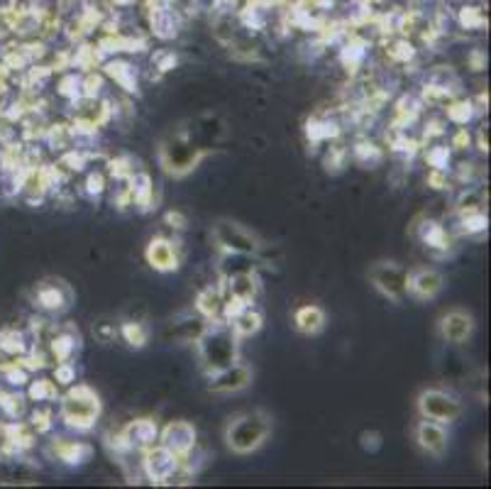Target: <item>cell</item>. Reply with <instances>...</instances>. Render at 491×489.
<instances>
[{
  "label": "cell",
  "instance_id": "5b68a950",
  "mask_svg": "<svg viewBox=\"0 0 491 489\" xmlns=\"http://www.w3.org/2000/svg\"><path fill=\"white\" fill-rule=\"evenodd\" d=\"M418 411L423 419L438 421V423H450L462 413V404L457 396L442 389H425L418 396Z\"/></svg>",
  "mask_w": 491,
  "mask_h": 489
},
{
  "label": "cell",
  "instance_id": "6da1fadb",
  "mask_svg": "<svg viewBox=\"0 0 491 489\" xmlns=\"http://www.w3.org/2000/svg\"><path fill=\"white\" fill-rule=\"evenodd\" d=\"M199 358L201 365L208 375L220 372L223 367L233 365L240 358V338L235 335L230 324L216 321L208 325L206 331L199 335Z\"/></svg>",
  "mask_w": 491,
  "mask_h": 489
},
{
  "label": "cell",
  "instance_id": "484cf974",
  "mask_svg": "<svg viewBox=\"0 0 491 489\" xmlns=\"http://www.w3.org/2000/svg\"><path fill=\"white\" fill-rule=\"evenodd\" d=\"M105 71H108L112 79L118 81L125 91H138V71L132 69L129 64L115 61V64H108V69Z\"/></svg>",
  "mask_w": 491,
  "mask_h": 489
},
{
  "label": "cell",
  "instance_id": "cb8c5ba5",
  "mask_svg": "<svg viewBox=\"0 0 491 489\" xmlns=\"http://www.w3.org/2000/svg\"><path fill=\"white\" fill-rule=\"evenodd\" d=\"M418 236H421L423 243L428 244V247H435V250H448L450 247L445 227L440 226V223H435V220H425L421 226V230H418Z\"/></svg>",
  "mask_w": 491,
  "mask_h": 489
},
{
  "label": "cell",
  "instance_id": "7c38bea8",
  "mask_svg": "<svg viewBox=\"0 0 491 489\" xmlns=\"http://www.w3.org/2000/svg\"><path fill=\"white\" fill-rule=\"evenodd\" d=\"M121 436L128 443L129 450H147V448L156 446V440H159V426L152 419L129 421L128 426L122 428Z\"/></svg>",
  "mask_w": 491,
  "mask_h": 489
},
{
  "label": "cell",
  "instance_id": "9a60e30c",
  "mask_svg": "<svg viewBox=\"0 0 491 489\" xmlns=\"http://www.w3.org/2000/svg\"><path fill=\"white\" fill-rule=\"evenodd\" d=\"M37 298H40V304L44 308H49V311H67L74 301V291L67 281L61 280H52V281H44L37 289Z\"/></svg>",
  "mask_w": 491,
  "mask_h": 489
},
{
  "label": "cell",
  "instance_id": "ba28073f",
  "mask_svg": "<svg viewBox=\"0 0 491 489\" xmlns=\"http://www.w3.org/2000/svg\"><path fill=\"white\" fill-rule=\"evenodd\" d=\"M145 475L152 482H166L172 480L174 475L182 467V458L174 455L172 450H166L164 446H152L145 450V460H142Z\"/></svg>",
  "mask_w": 491,
  "mask_h": 489
},
{
  "label": "cell",
  "instance_id": "8992f818",
  "mask_svg": "<svg viewBox=\"0 0 491 489\" xmlns=\"http://www.w3.org/2000/svg\"><path fill=\"white\" fill-rule=\"evenodd\" d=\"M201 157H203V152L199 147H191L186 140H172L166 142L162 147V166L174 176H183L189 174L193 166L199 164Z\"/></svg>",
  "mask_w": 491,
  "mask_h": 489
},
{
  "label": "cell",
  "instance_id": "4fadbf2b",
  "mask_svg": "<svg viewBox=\"0 0 491 489\" xmlns=\"http://www.w3.org/2000/svg\"><path fill=\"white\" fill-rule=\"evenodd\" d=\"M415 440L418 446L425 450L428 455H435V458H442L445 450H448V431L438 421L425 419L415 426Z\"/></svg>",
  "mask_w": 491,
  "mask_h": 489
},
{
  "label": "cell",
  "instance_id": "603a6c76",
  "mask_svg": "<svg viewBox=\"0 0 491 489\" xmlns=\"http://www.w3.org/2000/svg\"><path fill=\"white\" fill-rule=\"evenodd\" d=\"M354 162L364 169H377V166L384 162V152H381L377 145H371V142H357L353 149Z\"/></svg>",
  "mask_w": 491,
  "mask_h": 489
},
{
  "label": "cell",
  "instance_id": "ffe728a7",
  "mask_svg": "<svg viewBox=\"0 0 491 489\" xmlns=\"http://www.w3.org/2000/svg\"><path fill=\"white\" fill-rule=\"evenodd\" d=\"M54 453L59 460H64L67 465H84L86 460H91L94 455V448L88 443H76V440H67V438H59L54 443Z\"/></svg>",
  "mask_w": 491,
  "mask_h": 489
},
{
  "label": "cell",
  "instance_id": "1f68e13d",
  "mask_svg": "<svg viewBox=\"0 0 491 489\" xmlns=\"http://www.w3.org/2000/svg\"><path fill=\"white\" fill-rule=\"evenodd\" d=\"M425 159H428V164H431L433 169H445L450 162V149L442 147V145H435V147L428 149Z\"/></svg>",
  "mask_w": 491,
  "mask_h": 489
},
{
  "label": "cell",
  "instance_id": "8d00e7d4",
  "mask_svg": "<svg viewBox=\"0 0 491 489\" xmlns=\"http://www.w3.org/2000/svg\"><path fill=\"white\" fill-rule=\"evenodd\" d=\"M418 108H421V101L414 96H406L401 103H398V113L404 115V118H414L418 113Z\"/></svg>",
  "mask_w": 491,
  "mask_h": 489
},
{
  "label": "cell",
  "instance_id": "836d02e7",
  "mask_svg": "<svg viewBox=\"0 0 491 489\" xmlns=\"http://www.w3.org/2000/svg\"><path fill=\"white\" fill-rule=\"evenodd\" d=\"M54 377H57V385H71V382H76V369L71 362H59Z\"/></svg>",
  "mask_w": 491,
  "mask_h": 489
},
{
  "label": "cell",
  "instance_id": "f35d334b",
  "mask_svg": "<svg viewBox=\"0 0 491 489\" xmlns=\"http://www.w3.org/2000/svg\"><path fill=\"white\" fill-rule=\"evenodd\" d=\"M166 223H172V227H186V218H183L179 210H172V213H166Z\"/></svg>",
  "mask_w": 491,
  "mask_h": 489
},
{
  "label": "cell",
  "instance_id": "3957f363",
  "mask_svg": "<svg viewBox=\"0 0 491 489\" xmlns=\"http://www.w3.org/2000/svg\"><path fill=\"white\" fill-rule=\"evenodd\" d=\"M61 421L76 431H88L101 416V399L88 385L71 387L61 399Z\"/></svg>",
  "mask_w": 491,
  "mask_h": 489
},
{
  "label": "cell",
  "instance_id": "4dcf8cb0",
  "mask_svg": "<svg viewBox=\"0 0 491 489\" xmlns=\"http://www.w3.org/2000/svg\"><path fill=\"white\" fill-rule=\"evenodd\" d=\"M30 396L37 399V402H49V399L57 396V387H54V382H49V379H40V382H35L32 389H30Z\"/></svg>",
  "mask_w": 491,
  "mask_h": 489
},
{
  "label": "cell",
  "instance_id": "74e56055",
  "mask_svg": "<svg viewBox=\"0 0 491 489\" xmlns=\"http://www.w3.org/2000/svg\"><path fill=\"white\" fill-rule=\"evenodd\" d=\"M381 446V436L379 433H374V431H371V433H362V448L364 450H370V453H374V450H377V448Z\"/></svg>",
  "mask_w": 491,
  "mask_h": 489
},
{
  "label": "cell",
  "instance_id": "e0dca14e",
  "mask_svg": "<svg viewBox=\"0 0 491 489\" xmlns=\"http://www.w3.org/2000/svg\"><path fill=\"white\" fill-rule=\"evenodd\" d=\"M225 324H230V328H233L237 338H250V335L259 333V328L264 324V318H262V314L254 308V304H247L242 306L240 311H237L230 321H225Z\"/></svg>",
  "mask_w": 491,
  "mask_h": 489
},
{
  "label": "cell",
  "instance_id": "277c9868",
  "mask_svg": "<svg viewBox=\"0 0 491 489\" xmlns=\"http://www.w3.org/2000/svg\"><path fill=\"white\" fill-rule=\"evenodd\" d=\"M213 240L225 254H254L259 253V237L235 220H218L213 226Z\"/></svg>",
  "mask_w": 491,
  "mask_h": 489
},
{
  "label": "cell",
  "instance_id": "d6a6232c",
  "mask_svg": "<svg viewBox=\"0 0 491 489\" xmlns=\"http://www.w3.org/2000/svg\"><path fill=\"white\" fill-rule=\"evenodd\" d=\"M345 157H347V152L343 147H330V152H327V157H326L327 172H340V169L345 166Z\"/></svg>",
  "mask_w": 491,
  "mask_h": 489
},
{
  "label": "cell",
  "instance_id": "f1b7e54d",
  "mask_svg": "<svg viewBox=\"0 0 491 489\" xmlns=\"http://www.w3.org/2000/svg\"><path fill=\"white\" fill-rule=\"evenodd\" d=\"M462 233L467 236H477V233H484L487 230V216H484L482 210H467L465 218H462V227H460Z\"/></svg>",
  "mask_w": 491,
  "mask_h": 489
},
{
  "label": "cell",
  "instance_id": "7402d4cb",
  "mask_svg": "<svg viewBox=\"0 0 491 489\" xmlns=\"http://www.w3.org/2000/svg\"><path fill=\"white\" fill-rule=\"evenodd\" d=\"M223 304H225V298H223V291L220 289H213V287H208L203 289L199 294V298H196V308H199L201 314L206 316L208 321H213V318H218L220 316V311H223Z\"/></svg>",
  "mask_w": 491,
  "mask_h": 489
},
{
  "label": "cell",
  "instance_id": "ab89813d",
  "mask_svg": "<svg viewBox=\"0 0 491 489\" xmlns=\"http://www.w3.org/2000/svg\"><path fill=\"white\" fill-rule=\"evenodd\" d=\"M156 67H159V71H169L172 67H176V57H174V54H164V57H159V64H156Z\"/></svg>",
  "mask_w": 491,
  "mask_h": 489
},
{
  "label": "cell",
  "instance_id": "44dd1931",
  "mask_svg": "<svg viewBox=\"0 0 491 489\" xmlns=\"http://www.w3.org/2000/svg\"><path fill=\"white\" fill-rule=\"evenodd\" d=\"M129 201L138 203L139 209L147 210L152 206V196H155V186H152V179L145 172H132L129 176Z\"/></svg>",
  "mask_w": 491,
  "mask_h": 489
},
{
  "label": "cell",
  "instance_id": "5bb4252c",
  "mask_svg": "<svg viewBox=\"0 0 491 489\" xmlns=\"http://www.w3.org/2000/svg\"><path fill=\"white\" fill-rule=\"evenodd\" d=\"M474 331V318L462 308H455V311H448V314L440 318V335L448 342H465Z\"/></svg>",
  "mask_w": 491,
  "mask_h": 489
},
{
  "label": "cell",
  "instance_id": "4316f807",
  "mask_svg": "<svg viewBox=\"0 0 491 489\" xmlns=\"http://www.w3.org/2000/svg\"><path fill=\"white\" fill-rule=\"evenodd\" d=\"M122 338L128 342L129 348H145L147 338H149V333L142 324H135V321H128V324H122L121 328Z\"/></svg>",
  "mask_w": 491,
  "mask_h": 489
},
{
  "label": "cell",
  "instance_id": "d590c367",
  "mask_svg": "<svg viewBox=\"0 0 491 489\" xmlns=\"http://www.w3.org/2000/svg\"><path fill=\"white\" fill-rule=\"evenodd\" d=\"M105 189V179L103 174H91L86 179V193L91 196V199H98L101 193H103Z\"/></svg>",
  "mask_w": 491,
  "mask_h": 489
},
{
  "label": "cell",
  "instance_id": "9c48e42d",
  "mask_svg": "<svg viewBox=\"0 0 491 489\" xmlns=\"http://www.w3.org/2000/svg\"><path fill=\"white\" fill-rule=\"evenodd\" d=\"M196 438H199V433H196L193 423H189V421H172V423H166L159 431V446L183 458L191 448L196 446Z\"/></svg>",
  "mask_w": 491,
  "mask_h": 489
},
{
  "label": "cell",
  "instance_id": "2e32d148",
  "mask_svg": "<svg viewBox=\"0 0 491 489\" xmlns=\"http://www.w3.org/2000/svg\"><path fill=\"white\" fill-rule=\"evenodd\" d=\"M147 262L156 271H174L179 267V253L176 244L172 240L164 237H155L152 243L147 244Z\"/></svg>",
  "mask_w": 491,
  "mask_h": 489
},
{
  "label": "cell",
  "instance_id": "52a82bcc",
  "mask_svg": "<svg viewBox=\"0 0 491 489\" xmlns=\"http://www.w3.org/2000/svg\"><path fill=\"white\" fill-rule=\"evenodd\" d=\"M406 280L408 271L394 262H377L371 267V284L391 301H401L406 297Z\"/></svg>",
  "mask_w": 491,
  "mask_h": 489
},
{
  "label": "cell",
  "instance_id": "d6986e66",
  "mask_svg": "<svg viewBox=\"0 0 491 489\" xmlns=\"http://www.w3.org/2000/svg\"><path fill=\"white\" fill-rule=\"evenodd\" d=\"M293 324H296L299 331L306 333V335H316V333H320L326 328V311L316 304L301 306V308L296 311V316H293Z\"/></svg>",
  "mask_w": 491,
  "mask_h": 489
},
{
  "label": "cell",
  "instance_id": "7a4b0ae2",
  "mask_svg": "<svg viewBox=\"0 0 491 489\" xmlns=\"http://www.w3.org/2000/svg\"><path fill=\"white\" fill-rule=\"evenodd\" d=\"M272 433V419L264 411H247L235 416L225 428V443L235 455H250L267 443Z\"/></svg>",
  "mask_w": 491,
  "mask_h": 489
},
{
  "label": "cell",
  "instance_id": "ac0fdd59",
  "mask_svg": "<svg viewBox=\"0 0 491 489\" xmlns=\"http://www.w3.org/2000/svg\"><path fill=\"white\" fill-rule=\"evenodd\" d=\"M228 291H230L233 298H240V301L252 304L259 294L257 274L254 271H237L233 277H228Z\"/></svg>",
  "mask_w": 491,
  "mask_h": 489
},
{
  "label": "cell",
  "instance_id": "e575fe53",
  "mask_svg": "<svg viewBox=\"0 0 491 489\" xmlns=\"http://www.w3.org/2000/svg\"><path fill=\"white\" fill-rule=\"evenodd\" d=\"M94 335L101 342H112L115 341V335H118V328L108 321H101V324L94 325Z\"/></svg>",
  "mask_w": 491,
  "mask_h": 489
},
{
  "label": "cell",
  "instance_id": "83f0119b",
  "mask_svg": "<svg viewBox=\"0 0 491 489\" xmlns=\"http://www.w3.org/2000/svg\"><path fill=\"white\" fill-rule=\"evenodd\" d=\"M337 125L327 120H310L308 122V138L313 142L330 140V138H337Z\"/></svg>",
  "mask_w": 491,
  "mask_h": 489
},
{
  "label": "cell",
  "instance_id": "30bf717a",
  "mask_svg": "<svg viewBox=\"0 0 491 489\" xmlns=\"http://www.w3.org/2000/svg\"><path fill=\"white\" fill-rule=\"evenodd\" d=\"M252 382V369L247 365H242L240 360L233 365L223 367L220 372L210 375V392L216 394H235L247 389Z\"/></svg>",
  "mask_w": 491,
  "mask_h": 489
},
{
  "label": "cell",
  "instance_id": "f546056e",
  "mask_svg": "<svg viewBox=\"0 0 491 489\" xmlns=\"http://www.w3.org/2000/svg\"><path fill=\"white\" fill-rule=\"evenodd\" d=\"M448 118L457 125H467L474 118V103L472 101H460L448 108Z\"/></svg>",
  "mask_w": 491,
  "mask_h": 489
},
{
  "label": "cell",
  "instance_id": "8fae6325",
  "mask_svg": "<svg viewBox=\"0 0 491 489\" xmlns=\"http://www.w3.org/2000/svg\"><path fill=\"white\" fill-rule=\"evenodd\" d=\"M445 280L438 270H431V267H421V270H414L406 280V291L411 297L421 298V301H428V298H435L440 294Z\"/></svg>",
  "mask_w": 491,
  "mask_h": 489
},
{
  "label": "cell",
  "instance_id": "d4e9b609",
  "mask_svg": "<svg viewBox=\"0 0 491 489\" xmlns=\"http://www.w3.org/2000/svg\"><path fill=\"white\" fill-rule=\"evenodd\" d=\"M76 350H78V335H74L71 331L59 333V335L54 338L52 352H54V358L59 360V362H69Z\"/></svg>",
  "mask_w": 491,
  "mask_h": 489
}]
</instances>
